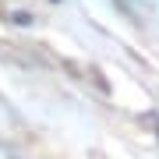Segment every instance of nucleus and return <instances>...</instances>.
Wrapping results in <instances>:
<instances>
[]
</instances>
